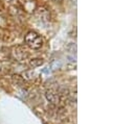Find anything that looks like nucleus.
<instances>
[{"label":"nucleus","instance_id":"1","mask_svg":"<svg viewBox=\"0 0 135 124\" xmlns=\"http://www.w3.org/2000/svg\"><path fill=\"white\" fill-rule=\"evenodd\" d=\"M24 40H25L26 45H27L30 48L35 49V50L40 49V48L42 47V45H43V40H42V38H41L37 32H35V31H30V32H27L26 35H25V38H24Z\"/></svg>","mask_w":135,"mask_h":124},{"label":"nucleus","instance_id":"5","mask_svg":"<svg viewBox=\"0 0 135 124\" xmlns=\"http://www.w3.org/2000/svg\"><path fill=\"white\" fill-rule=\"evenodd\" d=\"M41 65H43V60L42 59H34L30 62V66L33 67V68H37Z\"/></svg>","mask_w":135,"mask_h":124},{"label":"nucleus","instance_id":"4","mask_svg":"<svg viewBox=\"0 0 135 124\" xmlns=\"http://www.w3.org/2000/svg\"><path fill=\"white\" fill-rule=\"evenodd\" d=\"M12 79H13V82H14L15 85H17V86H22L23 82H24L23 77H22L21 75H19V74H14V75L12 76Z\"/></svg>","mask_w":135,"mask_h":124},{"label":"nucleus","instance_id":"6","mask_svg":"<svg viewBox=\"0 0 135 124\" xmlns=\"http://www.w3.org/2000/svg\"><path fill=\"white\" fill-rule=\"evenodd\" d=\"M22 77H23V79H33V78L35 77V72L33 71V70H31V71H26V72L23 73Z\"/></svg>","mask_w":135,"mask_h":124},{"label":"nucleus","instance_id":"2","mask_svg":"<svg viewBox=\"0 0 135 124\" xmlns=\"http://www.w3.org/2000/svg\"><path fill=\"white\" fill-rule=\"evenodd\" d=\"M45 97L46 99L54 105H61V96L60 93L55 91L54 89H49L45 92Z\"/></svg>","mask_w":135,"mask_h":124},{"label":"nucleus","instance_id":"3","mask_svg":"<svg viewBox=\"0 0 135 124\" xmlns=\"http://www.w3.org/2000/svg\"><path fill=\"white\" fill-rule=\"evenodd\" d=\"M13 54L17 61L21 62V61H24L28 56V51L23 46H17L13 49Z\"/></svg>","mask_w":135,"mask_h":124},{"label":"nucleus","instance_id":"7","mask_svg":"<svg viewBox=\"0 0 135 124\" xmlns=\"http://www.w3.org/2000/svg\"><path fill=\"white\" fill-rule=\"evenodd\" d=\"M54 1H55V2H62L63 0H54Z\"/></svg>","mask_w":135,"mask_h":124}]
</instances>
